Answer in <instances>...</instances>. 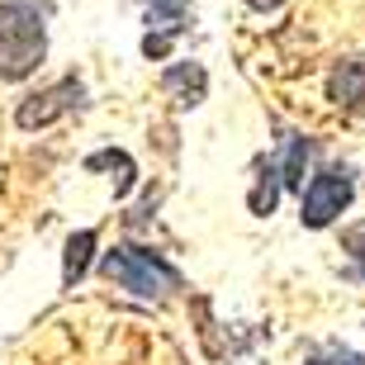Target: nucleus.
<instances>
[{"label": "nucleus", "instance_id": "nucleus-10", "mask_svg": "<svg viewBox=\"0 0 365 365\" xmlns=\"http://www.w3.org/2000/svg\"><path fill=\"white\" fill-rule=\"evenodd\" d=\"M143 5H148L152 34H180V24H185V0H143Z\"/></svg>", "mask_w": 365, "mask_h": 365}, {"label": "nucleus", "instance_id": "nucleus-15", "mask_svg": "<svg viewBox=\"0 0 365 365\" xmlns=\"http://www.w3.org/2000/svg\"><path fill=\"white\" fill-rule=\"evenodd\" d=\"M242 5H252V10H257V14H271V10H280L284 0H242Z\"/></svg>", "mask_w": 365, "mask_h": 365}, {"label": "nucleus", "instance_id": "nucleus-8", "mask_svg": "<svg viewBox=\"0 0 365 365\" xmlns=\"http://www.w3.org/2000/svg\"><path fill=\"white\" fill-rule=\"evenodd\" d=\"M309 138H299V133H289L284 138V157H280V185L284 190H304V166H309Z\"/></svg>", "mask_w": 365, "mask_h": 365}, {"label": "nucleus", "instance_id": "nucleus-9", "mask_svg": "<svg viewBox=\"0 0 365 365\" xmlns=\"http://www.w3.org/2000/svg\"><path fill=\"white\" fill-rule=\"evenodd\" d=\"M86 166L91 171H119V180H114V195H128V190L138 185V166L128 162V152H95V157H86Z\"/></svg>", "mask_w": 365, "mask_h": 365}, {"label": "nucleus", "instance_id": "nucleus-1", "mask_svg": "<svg viewBox=\"0 0 365 365\" xmlns=\"http://www.w3.org/2000/svg\"><path fill=\"white\" fill-rule=\"evenodd\" d=\"M48 57V24L29 0H0V81H24Z\"/></svg>", "mask_w": 365, "mask_h": 365}, {"label": "nucleus", "instance_id": "nucleus-7", "mask_svg": "<svg viewBox=\"0 0 365 365\" xmlns=\"http://www.w3.org/2000/svg\"><path fill=\"white\" fill-rule=\"evenodd\" d=\"M162 86L176 95V105L190 109V105H200V100H204V91H209V76H204L200 62H180V67H171V71L162 76Z\"/></svg>", "mask_w": 365, "mask_h": 365}, {"label": "nucleus", "instance_id": "nucleus-12", "mask_svg": "<svg viewBox=\"0 0 365 365\" xmlns=\"http://www.w3.org/2000/svg\"><path fill=\"white\" fill-rule=\"evenodd\" d=\"M341 247H346V257H351L365 275V223H351V228L341 232Z\"/></svg>", "mask_w": 365, "mask_h": 365}, {"label": "nucleus", "instance_id": "nucleus-3", "mask_svg": "<svg viewBox=\"0 0 365 365\" xmlns=\"http://www.w3.org/2000/svg\"><path fill=\"white\" fill-rule=\"evenodd\" d=\"M304 200H299V218H304V228H327V223H337V214L351 204L356 195V180L346 166H327L309 185L299 190Z\"/></svg>", "mask_w": 365, "mask_h": 365}, {"label": "nucleus", "instance_id": "nucleus-2", "mask_svg": "<svg viewBox=\"0 0 365 365\" xmlns=\"http://www.w3.org/2000/svg\"><path fill=\"white\" fill-rule=\"evenodd\" d=\"M100 275L109 284H119L138 299H166L171 289H180V271L171 261H162L148 247H114L100 257Z\"/></svg>", "mask_w": 365, "mask_h": 365}, {"label": "nucleus", "instance_id": "nucleus-6", "mask_svg": "<svg viewBox=\"0 0 365 365\" xmlns=\"http://www.w3.org/2000/svg\"><path fill=\"white\" fill-rule=\"evenodd\" d=\"M95 242H100V232H95V228H81V232H71V237H67V257H62V284H67V289H76L81 275L91 271Z\"/></svg>", "mask_w": 365, "mask_h": 365}, {"label": "nucleus", "instance_id": "nucleus-4", "mask_svg": "<svg viewBox=\"0 0 365 365\" xmlns=\"http://www.w3.org/2000/svg\"><path fill=\"white\" fill-rule=\"evenodd\" d=\"M81 100H86V86H81V76H62L57 86H48V91H38V95H29L24 105H19V128H48V123H57L62 114H71V109H81Z\"/></svg>", "mask_w": 365, "mask_h": 365}, {"label": "nucleus", "instance_id": "nucleus-11", "mask_svg": "<svg viewBox=\"0 0 365 365\" xmlns=\"http://www.w3.org/2000/svg\"><path fill=\"white\" fill-rule=\"evenodd\" d=\"M275 200H280V171L275 166H261V180H257V190L247 195V204H252V214H271L275 209Z\"/></svg>", "mask_w": 365, "mask_h": 365}, {"label": "nucleus", "instance_id": "nucleus-5", "mask_svg": "<svg viewBox=\"0 0 365 365\" xmlns=\"http://www.w3.org/2000/svg\"><path fill=\"white\" fill-rule=\"evenodd\" d=\"M327 100L351 114H365V57H346L327 76Z\"/></svg>", "mask_w": 365, "mask_h": 365}, {"label": "nucleus", "instance_id": "nucleus-14", "mask_svg": "<svg viewBox=\"0 0 365 365\" xmlns=\"http://www.w3.org/2000/svg\"><path fill=\"white\" fill-rule=\"evenodd\" d=\"M171 43H176V34H148V38H143V53H148L152 62H162V57L171 53Z\"/></svg>", "mask_w": 365, "mask_h": 365}, {"label": "nucleus", "instance_id": "nucleus-13", "mask_svg": "<svg viewBox=\"0 0 365 365\" xmlns=\"http://www.w3.org/2000/svg\"><path fill=\"white\" fill-rule=\"evenodd\" d=\"M309 365H365V361L351 351V346H327V351L309 356Z\"/></svg>", "mask_w": 365, "mask_h": 365}, {"label": "nucleus", "instance_id": "nucleus-16", "mask_svg": "<svg viewBox=\"0 0 365 365\" xmlns=\"http://www.w3.org/2000/svg\"><path fill=\"white\" fill-rule=\"evenodd\" d=\"M29 5H38V0H29ZM43 5H48V0H43Z\"/></svg>", "mask_w": 365, "mask_h": 365}]
</instances>
